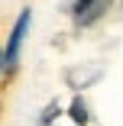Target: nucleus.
Instances as JSON below:
<instances>
[{"label":"nucleus","mask_w":123,"mask_h":126,"mask_svg":"<svg viewBox=\"0 0 123 126\" xmlns=\"http://www.w3.org/2000/svg\"><path fill=\"white\" fill-rule=\"evenodd\" d=\"M110 7H113V0H78L75 3V23L78 26H91V23H97Z\"/></svg>","instance_id":"nucleus-1"},{"label":"nucleus","mask_w":123,"mask_h":126,"mask_svg":"<svg viewBox=\"0 0 123 126\" xmlns=\"http://www.w3.org/2000/svg\"><path fill=\"white\" fill-rule=\"evenodd\" d=\"M26 29H29V10H23V13H19V19H16V26H13V32H10V45H7V52H3V62H7V68H10V71L16 68L19 45H23V36H26Z\"/></svg>","instance_id":"nucleus-2"},{"label":"nucleus","mask_w":123,"mask_h":126,"mask_svg":"<svg viewBox=\"0 0 123 126\" xmlns=\"http://www.w3.org/2000/svg\"><path fill=\"white\" fill-rule=\"evenodd\" d=\"M71 116H75V123H78V126H84V123H88V110H84L81 100H75V104H71Z\"/></svg>","instance_id":"nucleus-3"},{"label":"nucleus","mask_w":123,"mask_h":126,"mask_svg":"<svg viewBox=\"0 0 123 126\" xmlns=\"http://www.w3.org/2000/svg\"><path fill=\"white\" fill-rule=\"evenodd\" d=\"M3 68H7V62H3V52H0V71H3Z\"/></svg>","instance_id":"nucleus-4"}]
</instances>
